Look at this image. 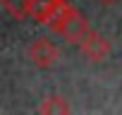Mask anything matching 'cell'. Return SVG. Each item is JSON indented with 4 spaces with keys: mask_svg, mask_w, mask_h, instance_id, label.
<instances>
[{
    "mask_svg": "<svg viewBox=\"0 0 122 115\" xmlns=\"http://www.w3.org/2000/svg\"><path fill=\"white\" fill-rule=\"evenodd\" d=\"M77 46H79L81 55L89 58L91 63H101V60H105V58L110 55V41H108L103 34L93 31L91 26L84 31V36L77 41Z\"/></svg>",
    "mask_w": 122,
    "mask_h": 115,
    "instance_id": "obj_1",
    "label": "cell"
},
{
    "mask_svg": "<svg viewBox=\"0 0 122 115\" xmlns=\"http://www.w3.org/2000/svg\"><path fill=\"white\" fill-rule=\"evenodd\" d=\"M57 58H60V48L48 41V38H34L31 46H29V60L31 65L41 67V70H48L57 63Z\"/></svg>",
    "mask_w": 122,
    "mask_h": 115,
    "instance_id": "obj_2",
    "label": "cell"
},
{
    "mask_svg": "<svg viewBox=\"0 0 122 115\" xmlns=\"http://www.w3.org/2000/svg\"><path fill=\"white\" fill-rule=\"evenodd\" d=\"M72 12H74V7L67 3V0H53V5H50V10H48V15H46V19H43L41 24L57 34V29L65 24V19H67Z\"/></svg>",
    "mask_w": 122,
    "mask_h": 115,
    "instance_id": "obj_3",
    "label": "cell"
},
{
    "mask_svg": "<svg viewBox=\"0 0 122 115\" xmlns=\"http://www.w3.org/2000/svg\"><path fill=\"white\" fill-rule=\"evenodd\" d=\"M86 29H89V22H86V19L74 10V12L65 19V24L57 29V34L62 36L65 41H70V43H77V41L84 36V31H86Z\"/></svg>",
    "mask_w": 122,
    "mask_h": 115,
    "instance_id": "obj_4",
    "label": "cell"
},
{
    "mask_svg": "<svg viewBox=\"0 0 122 115\" xmlns=\"http://www.w3.org/2000/svg\"><path fill=\"white\" fill-rule=\"evenodd\" d=\"M38 113H43V115H50V113H53V115H55V113H70V103H67L65 96L53 94V96H48V98L41 101Z\"/></svg>",
    "mask_w": 122,
    "mask_h": 115,
    "instance_id": "obj_5",
    "label": "cell"
},
{
    "mask_svg": "<svg viewBox=\"0 0 122 115\" xmlns=\"http://www.w3.org/2000/svg\"><path fill=\"white\" fill-rule=\"evenodd\" d=\"M50 5H53V0H29L26 17H31L34 22H38V24H41V22L46 19V15H48Z\"/></svg>",
    "mask_w": 122,
    "mask_h": 115,
    "instance_id": "obj_6",
    "label": "cell"
},
{
    "mask_svg": "<svg viewBox=\"0 0 122 115\" xmlns=\"http://www.w3.org/2000/svg\"><path fill=\"white\" fill-rule=\"evenodd\" d=\"M0 5H3L12 17L24 19L26 17V10H29V0H0Z\"/></svg>",
    "mask_w": 122,
    "mask_h": 115,
    "instance_id": "obj_7",
    "label": "cell"
},
{
    "mask_svg": "<svg viewBox=\"0 0 122 115\" xmlns=\"http://www.w3.org/2000/svg\"><path fill=\"white\" fill-rule=\"evenodd\" d=\"M101 3H105V5H112V3H117V0H101Z\"/></svg>",
    "mask_w": 122,
    "mask_h": 115,
    "instance_id": "obj_8",
    "label": "cell"
}]
</instances>
